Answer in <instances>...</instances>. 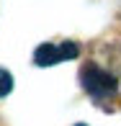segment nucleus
<instances>
[{
    "label": "nucleus",
    "mask_w": 121,
    "mask_h": 126,
    "mask_svg": "<svg viewBox=\"0 0 121 126\" xmlns=\"http://www.w3.org/2000/svg\"><path fill=\"white\" fill-rule=\"evenodd\" d=\"M80 77H83V88L88 90L93 98H108V95L116 93V77L108 75L101 67H95V64L83 67V75Z\"/></svg>",
    "instance_id": "1"
},
{
    "label": "nucleus",
    "mask_w": 121,
    "mask_h": 126,
    "mask_svg": "<svg viewBox=\"0 0 121 126\" xmlns=\"http://www.w3.org/2000/svg\"><path fill=\"white\" fill-rule=\"evenodd\" d=\"M80 54L77 44L72 41H62V44H41L36 51H34V62L39 67H52V64H59V62L75 59Z\"/></svg>",
    "instance_id": "2"
},
{
    "label": "nucleus",
    "mask_w": 121,
    "mask_h": 126,
    "mask_svg": "<svg viewBox=\"0 0 121 126\" xmlns=\"http://www.w3.org/2000/svg\"><path fill=\"white\" fill-rule=\"evenodd\" d=\"M10 90H13V75L8 70H0V98H5Z\"/></svg>",
    "instance_id": "3"
},
{
    "label": "nucleus",
    "mask_w": 121,
    "mask_h": 126,
    "mask_svg": "<svg viewBox=\"0 0 121 126\" xmlns=\"http://www.w3.org/2000/svg\"><path fill=\"white\" fill-rule=\"evenodd\" d=\"M77 126H85V124H77Z\"/></svg>",
    "instance_id": "4"
}]
</instances>
